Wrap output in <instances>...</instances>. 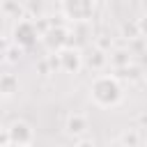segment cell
Returning a JSON list of instances; mask_svg holds the SVG:
<instances>
[{
	"label": "cell",
	"instance_id": "1",
	"mask_svg": "<svg viewBox=\"0 0 147 147\" xmlns=\"http://www.w3.org/2000/svg\"><path fill=\"white\" fill-rule=\"evenodd\" d=\"M90 99L99 108H115L124 99V87L122 80L115 74H101L92 80L90 85Z\"/></svg>",
	"mask_w": 147,
	"mask_h": 147
},
{
	"label": "cell",
	"instance_id": "2",
	"mask_svg": "<svg viewBox=\"0 0 147 147\" xmlns=\"http://www.w3.org/2000/svg\"><path fill=\"white\" fill-rule=\"evenodd\" d=\"M41 37H44V32L30 18H23V21L11 25V44H16L21 51H28V48L37 46L41 41Z\"/></svg>",
	"mask_w": 147,
	"mask_h": 147
},
{
	"label": "cell",
	"instance_id": "3",
	"mask_svg": "<svg viewBox=\"0 0 147 147\" xmlns=\"http://www.w3.org/2000/svg\"><path fill=\"white\" fill-rule=\"evenodd\" d=\"M60 14L67 18V21H74V23H85L94 16L96 11V2L92 0H64L57 5Z\"/></svg>",
	"mask_w": 147,
	"mask_h": 147
},
{
	"label": "cell",
	"instance_id": "4",
	"mask_svg": "<svg viewBox=\"0 0 147 147\" xmlns=\"http://www.w3.org/2000/svg\"><path fill=\"white\" fill-rule=\"evenodd\" d=\"M41 44L51 51V53H60V51H64V48H69L71 46V32L64 28V25H48L46 30H44V37H41Z\"/></svg>",
	"mask_w": 147,
	"mask_h": 147
},
{
	"label": "cell",
	"instance_id": "5",
	"mask_svg": "<svg viewBox=\"0 0 147 147\" xmlns=\"http://www.w3.org/2000/svg\"><path fill=\"white\" fill-rule=\"evenodd\" d=\"M7 133H9V142L11 145L32 147V142H34V129L25 119H14L11 124H7Z\"/></svg>",
	"mask_w": 147,
	"mask_h": 147
},
{
	"label": "cell",
	"instance_id": "6",
	"mask_svg": "<svg viewBox=\"0 0 147 147\" xmlns=\"http://www.w3.org/2000/svg\"><path fill=\"white\" fill-rule=\"evenodd\" d=\"M57 62H60V71L64 74H78L85 64V55L78 46H69L64 51L57 53Z\"/></svg>",
	"mask_w": 147,
	"mask_h": 147
},
{
	"label": "cell",
	"instance_id": "7",
	"mask_svg": "<svg viewBox=\"0 0 147 147\" xmlns=\"http://www.w3.org/2000/svg\"><path fill=\"white\" fill-rule=\"evenodd\" d=\"M87 129H90V119L83 113H71L67 117V122H64V131L71 138H80L83 140V136L87 133Z\"/></svg>",
	"mask_w": 147,
	"mask_h": 147
},
{
	"label": "cell",
	"instance_id": "8",
	"mask_svg": "<svg viewBox=\"0 0 147 147\" xmlns=\"http://www.w3.org/2000/svg\"><path fill=\"white\" fill-rule=\"evenodd\" d=\"M18 87H21V83H18V76H16V74L7 71V74L0 76V96H2L5 101L11 99V96L18 92Z\"/></svg>",
	"mask_w": 147,
	"mask_h": 147
},
{
	"label": "cell",
	"instance_id": "9",
	"mask_svg": "<svg viewBox=\"0 0 147 147\" xmlns=\"http://www.w3.org/2000/svg\"><path fill=\"white\" fill-rule=\"evenodd\" d=\"M110 64L115 67V71L126 69L129 64H133V62H131V51H126V48H117L115 53H110Z\"/></svg>",
	"mask_w": 147,
	"mask_h": 147
},
{
	"label": "cell",
	"instance_id": "10",
	"mask_svg": "<svg viewBox=\"0 0 147 147\" xmlns=\"http://www.w3.org/2000/svg\"><path fill=\"white\" fill-rule=\"evenodd\" d=\"M124 147H142V142L145 140H140V131L138 129H126V131H122V136L117 138Z\"/></svg>",
	"mask_w": 147,
	"mask_h": 147
},
{
	"label": "cell",
	"instance_id": "11",
	"mask_svg": "<svg viewBox=\"0 0 147 147\" xmlns=\"http://www.w3.org/2000/svg\"><path fill=\"white\" fill-rule=\"evenodd\" d=\"M115 76H117L119 80H129V83H133V80H140L145 74H142V69H140V67H136V64H129L126 69H119V71H115Z\"/></svg>",
	"mask_w": 147,
	"mask_h": 147
},
{
	"label": "cell",
	"instance_id": "12",
	"mask_svg": "<svg viewBox=\"0 0 147 147\" xmlns=\"http://www.w3.org/2000/svg\"><path fill=\"white\" fill-rule=\"evenodd\" d=\"M108 62H110V55H108V53H103V51H99V48H92V55L87 57V64H90L92 69H103Z\"/></svg>",
	"mask_w": 147,
	"mask_h": 147
},
{
	"label": "cell",
	"instance_id": "13",
	"mask_svg": "<svg viewBox=\"0 0 147 147\" xmlns=\"http://www.w3.org/2000/svg\"><path fill=\"white\" fill-rule=\"evenodd\" d=\"M18 57H21V48L16 46V44H2V62L5 64H14V62H18Z\"/></svg>",
	"mask_w": 147,
	"mask_h": 147
},
{
	"label": "cell",
	"instance_id": "14",
	"mask_svg": "<svg viewBox=\"0 0 147 147\" xmlns=\"http://www.w3.org/2000/svg\"><path fill=\"white\" fill-rule=\"evenodd\" d=\"M25 9H28V18H30V14H34V18H44V5L41 2H25Z\"/></svg>",
	"mask_w": 147,
	"mask_h": 147
},
{
	"label": "cell",
	"instance_id": "15",
	"mask_svg": "<svg viewBox=\"0 0 147 147\" xmlns=\"http://www.w3.org/2000/svg\"><path fill=\"white\" fill-rule=\"evenodd\" d=\"M136 21H138V30H140V37H142V39H147V16L142 14V16H140V18H136Z\"/></svg>",
	"mask_w": 147,
	"mask_h": 147
},
{
	"label": "cell",
	"instance_id": "16",
	"mask_svg": "<svg viewBox=\"0 0 147 147\" xmlns=\"http://www.w3.org/2000/svg\"><path fill=\"white\" fill-rule=\"evenodd\" d=\"M76 147H96V142H94V140H85V138H83V140H78V142H76Z\"/></svg>",
	"mask_w": 147,
	"mask_h": 147
},
{
	"label": "cell",
	"instance_id": "17",
	"mask_svg": "<svg viewBox=\"0 0 147 147\" xmlns=\"http://www.w3.org/2000/svg\"><path fill=\"white\" fill-rule=\"evenodd\" d=\"M106 147H124V145H122V142H119V140H113V142H108V145H106Z\"/></svg>",
	"mask_w": 147,
	"mask_h": 147
},
{
	"label": "cell",
	"instance_id": "18",
	"mask_svg": "<svg viewBox=\"0 0 147 147\" xmlns=\"http://www.w3.org/2000/svg\"><path fill=\"white\" fill-rule=\"evenodd\" d=\"M140 7H142V11H145V16H147V2H142Z\"/></svg>",
	"mask_w": 147,
	"mask_h": 147
},
{
	"label": "cell",
	"instance_id": "19",
	"mask_svg": "<svg viewBox=\"0 0 147 147\" xmlns=\"http://www.w3.org/2000/svg\"><path fill=\"white\" fill-rule=\"evenodd\" d=\"M7 147H21V145H7Z\"/></svg>",
	"mask_w": 147,
	"mask_h": 147
},
{
	"label": "cell",
	"instance_id": "20",
	"mask_svg": "<svg viewBox=\"0 0 147 147\" xmlns=\"http://www.w3.org/2000/svg\"><path fill=\"white\" fill-rule=\"evenodd\" d=\"M142 147H147V140H145V142H142Z\"/></svg>",
	"mask_w": 147,
	"mask_h": 147
},
{
	"label": "cell",
	"instance_id": "21",
	"mask_svg": "<svg viewBox=\"0 0 147 147\" xmlns=\"http://www.w3.org/2000/svg\"><path fill=\"white\" fill-rule=\"evenodd\" d=\"M145 78H147V71H145Z\"/></svg>",
	"mask_w": 147,
	"mask_h": 147
}]
</instances>
